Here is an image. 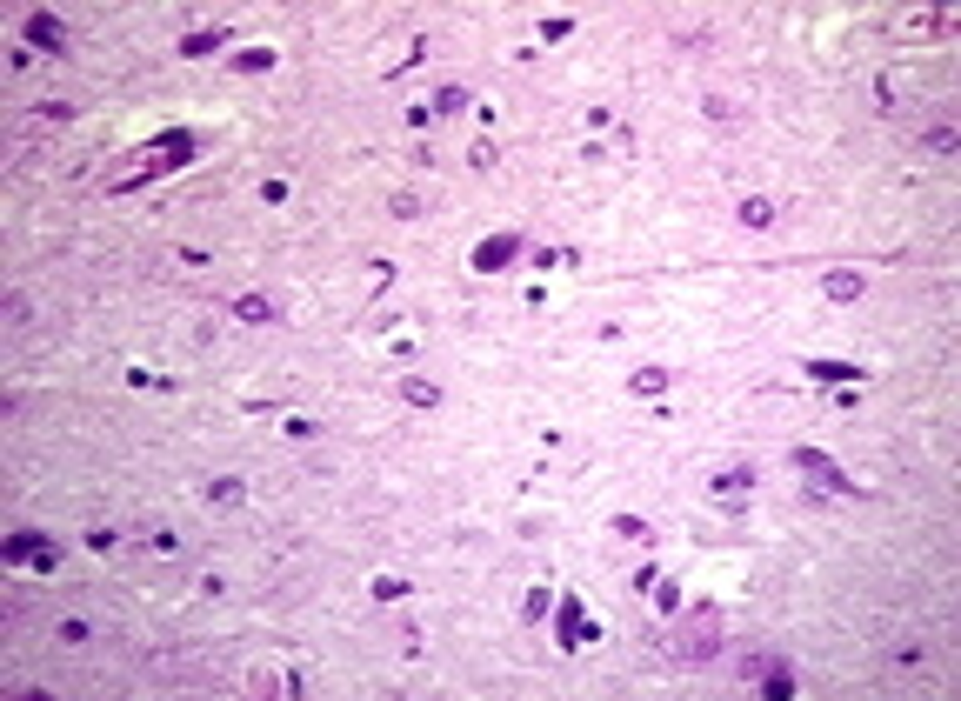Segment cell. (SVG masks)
<instances>
[{
	"mask_svg": "<svg viewBox=\"0 0 961 701\" xmlns=\"http://www.w3.org/2000/svg\"><path fill=\"white\" fill-rule=\"evenodd\" d=\"M667 381H675L667 368H634V381H628V388H634V395H661Z\"/></svg>",
	"mask_w": 961,
	"mask_h": 701,
	"instance_id": "2e32d148",
	"label": "cell"
},
{
	"mask_svg": "<svg viewBox=\"0 0 961 701\" xmlns=\"http://www.w3.org/2000/svg\"><path fill=\"white\" fill-rule=\"evenodd\" d=\"M768 681V701H788V695H795V675H788V668H775V675H761Z\"/></svg>",
	"mask_w": 961,
	"mask_h": 701,
	"instance_id": "7402d4cb",
	"label": "cell"
},
{
	"mask_svg": "<svg viewBox=\"0 0 961 701\" xmlns=\"http://www.w3.org/2000/svg\"><path fill=\"white\" fill-rule=\"evenodd\" d=\"M742 494H754V468H748V461H742V468H728V474H714V501L728 508V515H734Z\"/></svg>",
	"mask_w": 961,
	"mask_h": 701,
	"instance_id": "52a82bcc",
	"label": "cell"
},
{
	"mask_svg": "<svg viewBox=\"0 0 961 701\" xmlns=\"http://www.w3.org/2000/svg\"><path fill=\"white\" fill-rule=\"evenodd\" d=\"M228 33H234V27H201V33H187V41H181V54H214V47H228Z\"/></svg>",
	"mask_w": 961,
	"mask_h": 701,
	"instance_id": "8fae6325",
	"label": "cell"
},
{
	"mask_svg": "<svg viewBox=\"0 0 961 701\" xmlns=\"http://www.w3.org/2000/svg\"><path fill=\"white\" fill-rule=\"evenodd\" d=\"M0 561H7V568H61V548L47 535H33V528H21V535L0 541Z\"/></svg>",
	"mask_w": 961,
	"mask_h": 701,
	"instance_id": "7a4b0ae2",
	"label": "cell"
},
{
	"mask_svg": "<svg viewBox=\"0 0 961 701\" xmlns=\"http://www.w3.org/2000/svg\"><path fill=\"white\" fill-rule=\"evenodd\" d=\"M181 161H194V141H187V134H167V147H154V154H141V161L114 167V174H107V187H141V181L167 174V167H181Z\"/></svg>",
	"mask_w": 961,
	"mask_h": 701,
	"instance_id": "6da1fadb",
	"label": "cell"
},
{
	"mask_svg": "<svg viewBox=\"0 0 961 701\" xmlns=\"http://www.w3.org/2000/svg\"><path fill=\"white\" fill-rule=\"evenodd\" d=\"M461 107H468V88H441L434 94V114H461Z\"/></svg>",
	"mask_w": 961,
	"mask_h": 701,
	"instance_id": "ffe728a7",
	"label": "cell"
},
{
	"mask_svg": "<svg viewBox=\"0 0 961 701\" xmlns=\"http://www.w3.org/2000/svg\"><path fill=\"white\" fill-rule=\"evenodd\" d=\"M775 668H788L781 655H742V675L754 681V675H775Z\"/></svg>",
	"mask_w": 961,
	"mask_h": 701,
	"instance_id": "ac0fdd59",
	"label": "cell"
},
{
	"mask_svg": "<svg viewBox=\"0 0 961 701\" xmlns=\"http://www.w3.org/2000/svg\"><path fill=\"white\" fill-rule=\"evenodd\" d=\"M808 374H815V381H854V368H848V361H815Z\"/></svg>",
	"mask_w": 961,
	"mask_h": 701,
	"instance_id": "44dd1931",
	"label": "cell"
},
{
	"mask_svg": "<svg viewBox=\"0 0 961 701\" xmlns=\"http://www.w3.org/2000/svg\"><path fill=\"white\" fill-rule=\"evenodd\" d=\"M921 147H928V154H955V147H961V134H955L948 121H935L928 134H921Z\"/></svg>",
	"mask_w": 961,
	"mask_h": 701,
	"instance_id": "9a60e30c",
	"label": "cell"
},
{
	"mask_svg": "<svg viewBox=\"0 0 961 701\" xmlns=\"http://www.w3.org/2000/svg\"><path fill=\"white\" fill-rule=\"evenodd\" d=\"M514 254H521V234H488V241L474 248V275H501Z\"/></svg>",
	"mask_w": 961,
	"mask_h": 701,
	"instance_id": "5b68a950",
	"label": "cell"
},
{
	"mask_svg": "<svg viewBox=\"0 0 961 701\" xmlns=\"http://www.w3.org/2000/svg\"><path fill=\"white\" fill-rule=\"evenodd\" d=\"M401 401H415V407H434V401H441V388H434V381H421V374H407V381H401Z\"/></svg>",
	"mask_w": 961,
	"mask_h": 701,
	"instance_id": "5bb4252c",
	"label": "cell"
},
{
	"mask_svg": "<svg viewBox=\"0 0 961 701\" xmlns=\"http://www.w3.org/2000/svg\"><path fill=\"white\" fill-rule=\"evenodd\" d=\"M581 635H594V622L581 614V602H561V648H581Z\"/></svg>",
	"mask_w": 961,
	"mask_h": 701,
	"instance_id": "9c48e42d",
	"label": "cell"
},
{
	"mask_svg": "<svg viewBox=\"0 0 961 701\" xmlns=\"http://www.w3.org/2000/svg\"><path fill=\"white\" fill-rule=\"evenodd\" d=\"M234 314L240 321H281V307H274L267 294H234Z\"/></svg>",
	"mask_w": 961,
	"mask_h": 701,
	"instance_id": "30bf717a",
	"label": "cell"
},
{
	"mask_svg": "<svg viewBox=\"0 0 961 701\" xmlns=\"http://www.w3.org/2000/svg\"><path fill=\"white\" fill-rule=\"evenodd\" d=\"M208 501H214V508H240V501H247V488H240L234 474H220V481H208Z\"/></svg>",
	"mask_w": 961,
	"mask_h": 701,
	"instance_id": "4fadbf2b",
	"label": "cell"
},
{
	"mask_svg": "<svg viewBox=\"0 0 961 701\" xmlns=\"http://www.w3.org/2000/svg\"><path fill=\"white\" fill-rule=\"evenodd\" d=\"M795 468L808 474L815 488H828V494H854V481H848V474H841V468H835V461L821 454V448H801V454H795Z\"/></svg>",
	"mask_w": 961,
	"mask_h": 701,
	"instance_id": "277c9868",
	"label": "cell"
},
{
	"mask_svg": "<svg viewBox=\"0 0 961 701\" xmlns=\"http://www.w3.org/2000/svg\"><path fill=\"white\" fill-rule=\"evenodd\" d=\"M655 608H661V614L681 608V588H675V581H661V588H655Z\"/></svg>",
	"mask_w": 961,
	"mask_h": 701,
	"instance_id": "603a6c76",
	"label": "cell"
},
{
	"mask_svg": "<svg viewBox=\"0 0 961 701\" xmlns=\"http://www.w3.org/2000/svg\"><path fill=\"white\" fill-rule=\"evenodd\" d=\"M941 27H948V14H915V21H908L915 41H928V33H941Z\"/></svg>",
	"mask_w": 961,
	"mask_h": 701,
	"instance_id": "d6986e66",
	"label": "cell"
},
{
	"mask_svg": "<svg viewBox=\"0 0 961 701\" xmlns=\"http://www.w3.org/2000/svg\"><path fill=\"white\" fill-rule=\"evenodd\" d=\"M862 275H854V267H835V275H821V294H828V301H862Z\"/></svg>",
	"mask_w": 961,
	"mask_h": 701,
	"instance_id": "ba28073f",
	"label": "cell"
},
{
	"mask_svg": "<svg viewBox=\"0 0 961 701\" xmlns=\"http://www.w3.org/2000/svg\"><path fill=\"white\" fill-rule=\"evenodd\" d=\"M267 67H274L267 47H240V54H234V74H267Z\"/></svg>",
	"mask_w": 961,
	"mask_h": 701,
	"instance_id": "e0dca14e",
	"label": "cell"
},
{
	"mask_svg": "<svg viewBox=\"0 0 961 701\" xmlns=\"http://www.w3.org/2000/svg\"><path fill=\"white\" fill-rule=\"evenodd\" d=\"M714 648H721V628H714V614H695V622H688V628L675 635V655H681V661H708Z\"/></svg>",
	"mask_w": 961,
	"mask_h": 701,
	"instance_id": "3957f363",
	"label": "cell"
},
{
	"mask_svg": "<svg viewBox=\"0 0 961 701\" xmlns=\"http://www.w3.org/2000/svg\"><path fill=\"white\" fill-rule=\"evenodd\" d=\"M27 47H41V54H61V47H67V27L54 21V14H27Z\"/></svg>",
	"mask_w": 961,
	"mask_h": 701,
	"instance_id": "8992f818",
	"label": "cell"
},
{
	"mask_svg": "<svg viewBox=\"0 0 961 701\" xmlns=\"http://www.w3.org/2000/svg\"><path fill=\"white\" fill-rule=\"evenodd\" d=\"M734 214H742V228H775V201H761V194H748Z\"/></svg>",
	"mask_w": 961,
	"mask_h": 701,
	"instance_id": "7c38bea8",
	"label": "cell"
}]
</instances>
